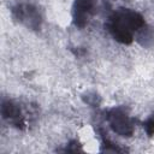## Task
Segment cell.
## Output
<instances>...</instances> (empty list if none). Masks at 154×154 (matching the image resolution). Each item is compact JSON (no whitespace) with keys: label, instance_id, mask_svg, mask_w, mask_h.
Returning a JSON list of instances; mask_svg holds the SVG:
<instances>
[{"label":"cell","instance_id":"1","mask_svg":"<svg viewBox=\"0 0 154 154\" xmlns=\"http://www.w3.org/2000/svg\"><path fill=\"white\" fill-rule=\"evenodd\" d=\"M147 24L144 17L136 10L119 7L107 18L105 28L109 35L122 45H130L137 32Z\"/></svg>","mask_w":154,"mask_h":154},{"label":"cell","instance_id":"2","mask_svg":"<svg viewBox=\"0 0 154 154\" xmlns=\"http://www.w3.org/2000/svg\"><path fill=\"white\" fill-rule=\"evenodd\" d=\"M105 119L114 134L122 137H131L135 131L136 119L129 114L125 106H114L105 111Z\"/></svg>","mask_w":154,"mask_h":154},{"label":"cell","instance_id":"3","mask_svg":"<svg viewBox=\"0 0 154 154\" xmlns=\"http://www.w3.org/2000/svg\"><path fill=\"white\" fill-rule=\"evenodd\" d=\"M11 14L13 19L25 26L26 29L40 31L42 23H43V16L40 8L30 2H18L11 8Z\"/></svg>","mask_w":154,"mask_h":154},{"label":"cell","instance_id":"4","mask_svg":"<svg viewBox=\"0 0 154 154\" xmlns=\"http://www.w3.org/2000/svg\"><path fill=\"white\" fill-rule=\"evenodd\" d=\"M1 117L10 125L16 129L25 130L26 116L20 103L11 99H2L1 101Z\"/></svg>","mask_w":154,"mask_h":154},{"label":"cell","instance_id":"5","mask_svg":"<svg viewBox=\"0 0 154 154\" xmlns=\"http://www.w3.org/2000/svg\"><path fill=\"white\" fill-rule=\"evenodd\" d=\"M95 13V0H75L72 5V23L76 28L83 29Z\"/></svg>","mask_w":154,"mask_h":154},{"label":"cell","instance_id":"6","mask_svg":"<svg viewBox=\"0 0 154 154\" xmlns=\"http://www.w3.org/2000/svg\"><path fill=\"white\" fill-rule=\"evenodd\" d=\"M96 132L100 137V141H101V152H114V153H124V152H128L126 148L124 147H120L119 144L114 143L109 137H108V134L107 131L101 128V126H97L96 129Z\"/></svg>","mask_w":154,"mask_h":154},{"label":"cell","instance_id":"7","mask_svg":"<svg viewBox=\"0 0 154 154\" xmlns=\"http://www.w3.org/2000/svg\"><path fill=\"white\" fill-rule=\"evenodd\" d=\"M135 40L144 48H150L154 45V28L146 24L135 36Z\"/></svg>","mask_w":154,"mask_h":154},{"label":"cell","instance_id":"8","mask_svg":"<svg viewBox=\"0 0 154 154\" xmlns=\"http://www.w3.org/2000/svg\"><path fill=\"white\" fill-rule=\"evenodd\" d=\"M82 99L90 107H99V105L101 103V97L96 93H94V91H89V93L84 94L82 96Z\"/></svg>","mask_w":154,"mask_h":154},{"label":"cell","instance_id":"9","mask_svg":"<svg viewBox=\"0 0 154 154\" xmlns=\"http://www.w3.org/2000/svg\"><path fill=\"white\" fill-rule=\"evenodd\" d=\"M59 152H67V153H77V152H83V148H82V144L79 143V141L77 140H71L64 148H60L58 149Z\"/></svg>","mask_w":154,"mask_h":154},{"label":"cell","instance_id":"10","mask_svg":"<svg viewBox=\"0 0 154 154\" xmlns=\"http://www.w3.org/2000/svg\"><path fill=\"white\" fill-rule=\"evenodd\" d=\"M142 126L147 134V136L152 137L154 135V113L152 116H149L143 123H142Z\"/></svg>","mask_w":154,"mask_h":154}]
</instances>
